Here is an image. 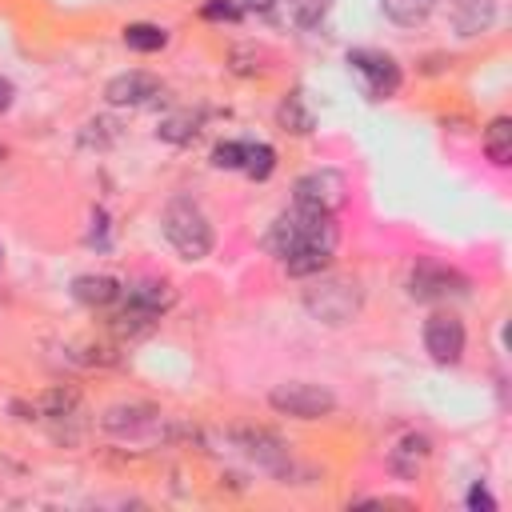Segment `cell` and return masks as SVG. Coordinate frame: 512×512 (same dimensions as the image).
<instances>
[{
	"mask_svg": "<svg viewBox=\"0 0 512 512\" xmlns=\"http://www.w3.org/2000/svg\"><path fill=\"white\" fill-rule=\"evenodd\" d=\"M336 220L332 212H320V208H308V204H292L284 208L272 228H268V248L288 260L296 252H336Z\"/></svg>",
	"mask_w": 512,
	"mask_h": 512,
	"instance_id": "6da1fadb",
	"label": "cell"
},
{
	"mask_svg": "<svg viewBox=\"0 0 512 512\" xmlns=\"http://www.w3.org/2000/svg\"><path fill=\"white\" fill-rule=\"evenodd\" d=\"M300 300H304V312L312 320H320L328 328H340V324H348V320L360 316L364 288L352 276H312V284L304 288Z\"/></svg>",
	"mask_w": 512,
	"mask_h": 512,
	"instance_id": "7a4b0ae2",
	"label": "cell"
},
{
	"mask_svg": "<svg viewBox=\"0 0 512 512\" xmlns=\"http://www.w3.org/2000/svg\"><path fill=\"white\" fill-rule=\"evenodd\" d=\"M160 228L168 236V244L184 256V260H204L212 252V224L204 216V208L192 196H172L164 204Z\"/></svg>",
	"mask_w": 512,
	"mask_h": 512,
	"instance_id": "3957f363",
	"label": "cell"
},
{
	"mask_svg": "<svg viewBox=\"0 0 512 512\" xmlns=\"http://www.w3.org/2000/svg\"><path fill=\"white\" fill-rule=\"evenodd\" d=\"M268 404H272L280 416H296V420H320V416H332V412H336V396H332L324 384H312V380L276 384V388L268 392Z\"/></svg>",
	"mask_w": 512,
	"mask_h": 512,
	"instance_id": "277c9868",
	"label": "cell"
},
{
	"mask_svg": "<svg viewBox=\"0 0 512 512\" xmlns=\"http://www.w3.org/2000/svg\"><path fill=\"white\" fill-rule=\"evenodd\" d=\"M348 68L356 72V80L364 84V92L372 100H388L400 92V64L388 52L376 48H352L348 52Z\"/></svg>",
	"mask_w": 512,
	"mask_h": 512,
	"instance_id": "5b68a950",
	"label": "cell"
},
{
	"mask_svg": "<svg viewBox=\"0 0 512 512\" xmlns=\"http://www.w3.org/2000/svg\"><path fill=\"white\" fill-rule=\"evenodd\" d=\"M464 292H468V280L448 264L420 260L408 272V296L412 300H444V296H464Z\"/></svg>",
	"mask_w": 512,
	"mask_h": 512,
	"instance_id": "8992f818",
	"label": "cell"
},
{
	"mask_svg": "<svg viewBox=\"0 0 512 512\" xmlns=\"http://www.w3.org/2000/svg\"><path fill=\"white\" fill-rule=\"evenodd\" d=\"M292 192H296V204H308V208H320V212H336L348 200V180L336 168H316V172H304Z\"/></svg>",
	"mask_w": 512,
	"mask_h": 512,
	"instance_id": "52a82bcc",
	"label": "cell"
},
{
	"mask_svg": "<svg viewBox=\"0 0 512 512\" xmlns=\"http://www.w3.org/2000/svg\"><path fill=\"white\" fill-rule=\"evenodd\" d=\"M424 348L436 364H456L464 356V324L452 312H432L424 320Z\"/></svg>",
	"mask_w": 512,
	"mask_h": 512,
	"instance_id": "ba28073f",
	"label": "cell"
},
{
	"mask_svg": "<svg viewBox=\"0 0 512 512\" xmlns=\"http://www.w3.org/2000/svg\"><path fill=\"white\" fill-rule=\"evenodd\" d=\"M156 96H160V80L152 72H140V68L120 72V76H112L104 84V100L112 108H140V104H148Z\"/></svg>",
	"mask_w": 512,
	"mask_h": 512,
	"instance_id": "9c48e42d",
	"label": "cell"
},
{
	"mask_svg": "<svg viewBox=\"0 0 512 512\" xmlns=\"http://www.w3.org/2000/svg\"><path fill=\"white\" fill-rule=\"evenodd\" d=\"M496 0H452L448 4V20L456 28V36H480L496 24Z\"/></svg>",
	"mask_w": 512,
	"mask_h": 512,
	"instance_id": "30bf717a",
	"label": "cell"
},
{
	"mask_svg": "<svg viewBox=\"0 0 512 512\" xmlns=\"http://www.w3.org/2000/svg\"><path fill=\"white\" fill-rule=\"evenodd\" d=\"M236 444H240L248 456H256L260 464H268V468H280L284 456H288V448H284L272 432H264V428H240V432H236Z\"/></svg>",
	"mask_w": 512,
	"mask_h": 512,
	"instance_id": "8fae6325",
	"label": "cell"
},
{
	"mask_svg": "<svg viewBox=\"0 0 512 512\" xmlns=\"http://www.w3.org/2000/svg\"><path fill=\"white\" fill-rule=\"evenodd\" d=\"M276 124H280L284 132H292V136H308V132L316 128V116H312V108H308V100H304L300 88H292V92L280 100V108H276Z\"/></svg>",
	"mask_w": 512,
	"mask_h": 512,
	"instance_id": "7c38bea8",
	"label": "cell"
},
{
	"mask_svg": "<svg viewBox=\"0 0 512 512\" xmlns=\"http://www.w3.org/2000/svg\"><path fill=\"white\" fill-rule=\"evenodd\" d=\"M72 296L88 308H108L112 300H120V284L112 276H76L72 280Z\"/></svg>",
	"mask_w": 512,
	"mask_h": 512,
	"instance_id": "4fadbf2b",
	"label": "cell"
},
{
	"mask_svg": "<svg viewBox=\"0 0 512 512\" xmlns=\"http://www.w3.org/2000/svg\"><path fill=\"white\" fill-rule=\"evenodd\" d=\"M148 424H156V408H148V404H116L104 412L108 432H140Z\"/></svg>",
	"mask_w": 512,
	"mask_h": 512,
	"instance_id": "5bb4252c",
	"label": "cell"
},
{
	"mask_svg": "<svg viewBox=\"0 0 512 512\" xmlns=\"http://www.w3.org/2000/svg\"><path fill=\"white\" fill-rule=\"evenodd\" d=\"M484 152L496 168H508L512 164V120L508 116H496L488 128H484Z\"/></svg>",
	"mask_w": 512,
	"mask_h": 512,
	"instance_id": "9a60e30c",
	"label": "cell"
},
{
	"mask_svg": "<svg viewBox=\"0 0 512 512\" xmlns=\"http://www.w3.org/2000/svg\"><path fill=\"white\" fill-rule=\"evenodd\" d=\"M436 4H440V0H380L384 16H388L392 24H400V28H416V24H424V20L436 12Z\"/></svg>",
	"mask_w": 512,
	"mask_h": 512,
	"instance_id": "2e32d148",
	"label": "cell"
},
{
	"mask_svg": "<svg viewBox=\"0 0 512 512\" xmlns=\"http://www.w3.org/2000/svg\"><path fill=\"white\" fill-rule=\"evenodd\" d=\"M200 124H204V116L184 108V112L164 116V120H160V128H156V136H160V140H168V144H188V140L200 132Z\"/></svg>",
	"mask_w": 512,
	"mask_h": 512,
	"instance_id": "e0dca14e",
	"label": "cell"
},
{
	"mask_svg": "<svg viewBox=\"0 0 512 512\" xmlns=\"http://www.w3.org/2000/svg\"><path fill=\"white\" fill-rule=\"evenodd\" d=\"M124 44L132 48V52H160L164 44H168V32L160 28V24H124Z\"/></svg>",
	"mask_w": 512,
	"mask_h": 512,
	"instance_id": "ac0fdd59",
	"label": "cell"
},
{
	"mask_svg": "<svg viewBox=\"0 0 512 512\" xmlns=\"http://www.w3.org/2000/svg\"><path fill=\"white\" fill-rule=\"evenodd\" d=\"M272 168H276V148H272V144H260V140H256V144H244V164H240L244 176L268 180Z\"/></svg>",
	"mask_w": 512,
	"mask_h": 512,
	"instance_id": "d6986e66",
	"label": "cell"
},
{
	"mask_svg": "<svg viewBox=\"0 0 512 512\" xmlns=\"http://www.w3.org/2000/svg\"><path fill=\"white\" fill-rule=\"evenodd\" d=\"M332 0H288V20L296 28H316L324 16H328Z\"/></svg>",
	"mask_w": 512,
	"mask_h": 512,
	"instance_id": "ffe728a7",
	"label": "cell"
},
{
	"mask_svg": "<svg viewBox=\"0 0 512 512\" xmlns=\"http://www.w3.org/2000/svg\"><path fill=\"white\" fill-rule=\"evenodd\" d=\"M328 264H332V252H296L284 260L288 276H320Z\"/></svg>",
	"mask_w": 512,
	"mask_h": 512,
	"instance_id": "44dd1931",
	"label": "cell"
},
{
	"mask_svg": "<svg viewBox=\"0 0 512 512\" xmlns=\"http://www.w3.org/2000/svg\"><path fill=\"white\" fill-rule=\"evenodd\" d=\"M120 136V128H116V120H108V116H96V120H88L84 124V132H80V144H96V148H104V144H112Z\"/></svg>",
	"mask_w": 512,
	"mask_h": 512,
	"instance_id": "7402d4cb",
	"label": "cell"
},
{
	"mask_svg": "<svg viewBox=\"0 0 512 512\" xmlns=\"http://www.w3.org/2000/svg\"><path fill=\"white\" fill-rule=\"evenodd\" d=\"M212 164L216 168H240L244 164V144L240 140H220L212 148Z\"/></svg>",
	"mask_w": 512,
	"mask_h": 512,
	"instance_id": "603a6c76",
	"label": "cell"
},
{
	"mask_svg": "<svg viewBox=\"0 0 512 512\" xmlns=\"http://www.w3.org/2000/svg\"><path fill=\"white\" fill-rule=\"evenodd\" d=\"M200 12H204V20H240L248 8H244V0H208Z\"/></svg>",
	"mask_w": 512,
	"mask_h": 512,
	"instance_id": "cb8c5ba5",
	"label": "cell"
},
{
	"mask_svg": "<svg viewBox=\"0 0 512 512\" xmlns=\"http://www.w3.org/2000/svg\"><path fill=\"white\" fill-rule=\"evenodd\" d=\"M468 508H472V512H496V500L476 484V488L468 492Z\"/></svg>",
	"mask_w": 512,
	"mask_h": 512,
	"instance_id": "d4e9b609",
	"label": "cell"
},
{
	"mask_svg": "<svg viewBox=\"0 0 512 512\" xmlns=\"http://www.w3.org/2000/svg\"><path fill=\"white\" fill-rule=\"evenodd\" d=\"M8 104H12V84L0 76V112H8Z\"/></svg>",
	"mask_w": 512,
	"mask_h": 512,
	"instance_id": "484cf974",
	"label": "cell"
},
{
	"mask_svg": "<svg viewBox=\"0 0 512 512\" xmlns=\"http://www.w3.org/2000/svg\"><path fill=\"white\" fill-rule=\"evenodd\" d=\"M280 0H244V8H252V12H272Z\"/></svg>",
	"mask_w": 512,
	"mask_h": 512,
	"instance_id": "4316f807",
	"label": "cell"
}]
</instances>
